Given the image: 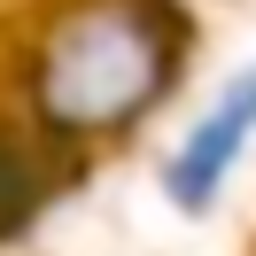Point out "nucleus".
<instances>
[{
  "label": "nucleus",
  "mask_w": 256,
  "mask_h": 256,
  "mask_svg": "<svg viewBox=\"0 0 256 256\" xmlns=\"http://www.w3.org/2000/svg\"><path fill=\"white\" fill-rule=\"evenodd\" d=\"M32 202H39V171H32V163H24L8 140H0V240L32 218Z\"/></svg>",
  "instance_id": "2"
},
{
  "label": "nucleus",
  "mask_w": 256,
  "mask_h": 256,
  "mask_svg": "<svg viewBox=\"0 0 256 256\" xmlns=\"http://www.w3.org/2000/svg\"><path fill=\"white\" fill-rule=\"evenodd\" d=\"M248 132H256V70L233 78V94H225L218 109L194 124V140L178 148V163H171V202L178 210H202L210 194L225 186V171H233V156H240Z\"/></svg>",
  "instance_id": "1"
}]
</instances>
